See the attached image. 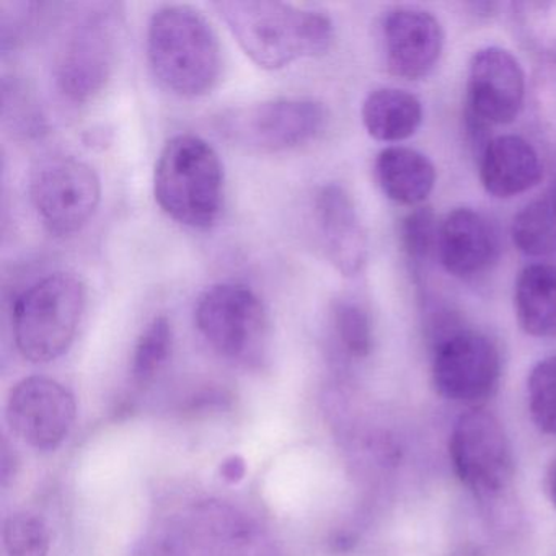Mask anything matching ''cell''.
I'll list each match as a JSON object with an SVG mask.
<instances>
[{"instance_id":"6da1fadb","label":"cell","mask_w":556,"mask_h":556,"mask_svg":"<svg viewBox=\"0 0 556 556\" xmlns=\"http://www.w3.org/2000/svg\"><path fill=\"white\" fill-rule=\"evenodd\" d=\"M213 8L262 70H285L295 61L324 56L333 47V22L324 12L271 0H220Z\"/></svg>"},{"instance_id":"7a4b0ae2","label":"cell","mask_w":556,"mask_h":556,"mask_svg":"<svg viewBox=\"0 0 556 556\" xmlns=\"http://www.w3.org/2000/svg\"><path fill=\"white\" fill-rule=\"evenodd\" d=\"M148 58L155 79L184 99L213 92L223 70L219 38L190 5H164L148 27Z\"/></svg>"},{"instance_id":"3957f363","label":"cell","mask_w":556,"mask_h":556,"mask_svg":"<svg viewBox=\"0 0 556 556\" xmlns=\"http://www.w3.org/2000/svg\"><path fill=\"white\" fill-rule=\"evenodd\" d=\"M154 197L175 223L211 229L224 206V167L216 149L193 135L172 138L155 164Z\"/></svg>"},{"instance_id":"277c9868","label":"cell","mask_w":556,"mask_h":556,"mask_svg":"<svg viewBox=\"0 0 556 556\" xmlns=\"http://www.w3.org/2000/svg\"><path fill=\"white\" fill-rule=\"evenodd\" d=\"M86 308V286L71 273H53L22 292L12 312L15 344L30 363L63 356Z\"/></svg>"},{"instance_id":"5b68a950","label":"cell","mask_w":556,"mask_h":556,"mask_svg":"<svg viewBox=\"0 0 556 556\" xmlns=\"http://www.w3.org/2000/svg\"><path fill=\"white\" fill-rule=\"evenodd\" d=\"M123 18L115 4L92 5L63 41L56 61V84L74 103L99 96L112 79L122 40Z\"/></svg>"},{"instance_id":"8992f818","label":"cell","mask_w":556,"mask_h":556,"mask_svg":"<svg viewBox=\"0 0 556 556\" xmlns=\"http://www.w3.org/2000/svg\"><path fill=\"white\" fill-rule=\"evenodd\" d=\"M327 110L317 100L276 99L239 106L220 115L224 138L260 154L291 151L321 135Z\"/></svg>"},{"instance_id":"52a82bcc","label":"cell","mask_w":556,"mask_h":556,"mask_svg":"<svg viewBox=\"0 0 556 556\" xmlns=\"http://www.w3.org/2000/svg\"><path fill=\"white\" fill-rule=\"evenodd\" d=\"M448 454L458 480L480 500H496L513 483V447L500 419L490 412L475 408L458 416Z\"/></svg>"},{"instance_id":"ba28073f","label":"cell","mask_w":556,"mask_h":556,"mask_svg":"<svg viewBox=\"0 0 556 556\" xmlns=\"http://www.w3.org/2000/svg\"><path fill=\"white\" fill-rule=\"evenodd\" d=\"M30 197L48 232L71 237L96 216L102 181L96 168L79 159H47L31 175Z\"/></svg>"},{"instance_id":"9c48e42d","label":"cell","mask_w":556,"mask_h":556,"mask_svg":"<svg viewBox=\"0 0 556 556\" xmlns=\"http://www.w3.org/2000/svg\"><path fill=\"white\" fill-rule=\"evenodd\" d=\"M194 324L214 351L227 359H249L268 338L269 318L262 299L242 285L207 288L194 308Z\"/></svg>"},{"instance_id":"30bf717a","label":"cell","mask_w":556,"mask_h":556,"mask_svg":"<svg viewBox=\"0 0 556 556\" xmlns=\"http://www.w3.org/2000/svg\"><path fill=\"white\" fill-rule=\"evenodd\" d=\"M500 377V350L480 331L464 327L432 346V382L445 400L484 402L496 392Z\"/></svg>"},{"instance_id":"8fae6325","label":"cell","mask_w":556,"mask_h":556,"mask_svg":"<svg viewBox=\"0 0 556 556\" xmlns=\"http://www.w3.org/2000/svg\"><path fill=\"white\" fill-rule=\"evenodd\" d=\"M76 416L73 393L50 377H27L9 396L8 421L12 431L37 451L60 447L73 429Z\"/></svg>"},{"instance_id":"7c38bea8","label":"cell","mask_w":556,"mask_h":556,"mask_svg":"<svg viewBox=\"0 0 556 556\" xmlns=\"http://www.w3.org/2000/svg\"><path fill=\"white\" fill-rule=\"evenodd\" d=\"M526 99V76L519 61L500 47L478 50L468 67L465 110L486 125H509Z\"/></svg>"},{"instance_id":"4fadbf2b","label":"cell","mask_w":556,"mask_h":556,"mask_svg":"<svg viewBox=\"0 0 556 556\" xmlns=\"http://www.w3.org/2000/svg\"><path fill=\"white\" fill-rule=\"evenodd\" d=\"M387 70L405 80L428 76L444 48V31L434 15L415 8L390 11L382 22Z\"/></svg>"},{"instance_id":"5bb4252c","label":"cell","mask_w":556,"mask_h":556,"mask_svg":"<svg viewBox=\"0 0 556 556\" xmlns=\"http://www.w3.org/2000/svg\"><path fill=\"white\" fill-rule=\"evenodd\" d=\"M314 214L331 265L343 276L363 271L369 243L351 194L341 185H324L315 194Z\"/></svg>"},{"instance_id":"9a60e30c","label":"cell","mask_w":556,"mask_h":556,"mask_svg":"<svg viewBox=\"0 0 556 556\" xmlns=\"http://www.w3.org/2000/svg\"><path fill=\"white\" fill-rule=\"evenodd\" d=\"M438 256L448 275L473 279L500 258V237L483 214L458 207L439 226Z\"/></svg>"},{"instance_id":"2e32d148","label":"cell","mask_w":556,"mask_h":556,"mask_svg":"<svg viewBox=\"0 0 556 556\" xmlns=\"http://www.w3.org/2000/svg\"><path fill=\"white\" fill-rule=\"evenodd\" d=\"M480 180L494 198L509 200L542 180L543 165L533 146L520 136H497L480 157Z\"/></svg>"},{"instance_id":"e0dca14e","label":"cell","mask_w":556,"mask_h":556,"mask_svg":"<svg viewBox=\"0 0 556 556\" xmlns=\"http://www.w3.org/2000/svg\"><path fill=\"white\" fill-rule=\"evenodd\" d=\"M374 177L380 191L393 203L418 206L434 190L435 168L421 152L392 146L377 155Z\"/></svg>"},{"instance_id":"ac0fdd59","label":"cell","mask_w":556,"mask_h":556,"mask_svg":"<svg viewBox=\"0 0 556 556\" xmlns=\"http://www.w3.org/2000/svg\"><path fill=\"white\" fill-rule=\"evenodd\" d=\"M517 324L533 338H556V266L533 263L519 273L514 289Z\"/></svg>"},{"instance_id":"d6986e66","label":"cell","mask_w":556,"mask_h":556,"mask_svg":"<svg viewBox=\"0 0 556 556\" xmlns=\"http://www.w3.org/2000/svg\"><path fill=\"white\" fill-rule=\"evenodd\" d=\"M361 116L370 138L380 142H400L418 131L422 123V105L406 90L383 87L367 96Z\"/></svg>"},{"instance_id":"ffe728a7","label":"cell","mask_w":556,"mask_h":556,"mask_svg":"<svg viewBox=\"0 0 556 556\" xmlns=\"http://www.w3.org/2000/svg\"><path fill=\"white\" fill-rule=\"evenodd\" d=\"M514 245L527 256L556 255V178L514 217Z\"/></svg>"},{"instance_id":"44dd1931","label":"cell","mask_w":556,"mask_h":556,"mask_svg":"<svg viewBox=\"0 0 556 556\" xmlns=\"http://www.w3.org/2000/svg\"><path fill=\"white\" fill-rule=\"evenodd\" d=\"M172 341H174V330H172L170 320L165 315L152 318L151 324L139 337L132 354V377L136 382L144 386L154 379L155 374L162 369L170 356Z\"/></svg>"},{"instance_id":"7402d4cb","label":"cell","mask_w":556,"mask_h":556,"mask_svg":"<svg viewBox=\"0 0 556 556\" xmlns=\"http://www.w3.org/2000/svg\"><path fill=\"white\" fill-rule=\"evenodd\" d=\"M530 416L540 431L556 435V356L540 361L527 380Z\"/></svg>"},{"instance_id":"603a6c76","label":"cell","mask_w":556,"mask_h":556,"mask_svg":"<svg viewBox=\"0 0 556 556\" xmlns=\"http://www.w3.org/2000/svg\"><path fill=\"white\" fill-rule=\"evenodd\" d=\"M439 226L429 206L416 207L402 220L400 242L415 268H421L434 253L438 255Z\"/></svg>"},{"instance_id":"cb8c5ba5","label":"cell","mask_w":556,"mask_h":556,"mask_svg":"<svg viewBox=\"0 0 556 556\" xmlns=\"http://www.w3.org/2000/svg\"><path fill=\"white\" fill-rule=\"evenodd\" d=\"M4 548L8 556H47L50 552V530L34 513H15L5 520Z\"/></svg>"},{"instance_id":"d4e9b609","label":"cell","mask_w":556,"mask_h":556,"mask_svg":"<svg viewBox=\"0 0 556 556\" xmlns=\"http://www.w3.org/2000/svg\"><path fill=\"white\" fill-rule=\"evenodd\" d=\"M333 328L344 350L354 357L369 356L374 334L369 315L356 302L337 301L331 308Z\"/></svg>"},{"instance_id":"484cf974","label":"cell","mask_w":556,"mask_h":556,"mask_svg":"<svg viewBox=\"0 0 556 556\" xmlns=\"http://www.w3.org/2000/svg\"><path fill=\"white\" fill-rule=\"evenodd\" d=\"M520 22L530 41L540 50L556 54V2H532L517 5Z\"/></svg>"},{"instance_id":"4316f807","label":"cell","mask_w":556,"mask_h":556,"mask_svg":"<svg viewBox=\"0 0 556 556\" xmlns=\"http://www.w3.org/2000/svg\"><path fill=\"white\" fill-rule=\"evenodd\" d=\"M247 473V464L240 455H232V457L226 458L220 465V475L224 480L229 483H239L243 480Z\"/></svg>"},{"instance_id":"83f0119b","label":"cell","mask_w":556,"mask_h":556,"mask_svg":"<svg viewBox=\"0 0 556 556\" xmlns=\"http://www.w3.org/2000/svg\"><path fill=\"white\" fill-rule=\"evenodd\" d=\"M546 488H548L549 500H552L553 506L556 507V458L549 465L548 475H546Z\"/></svg>"}]
</instances>
